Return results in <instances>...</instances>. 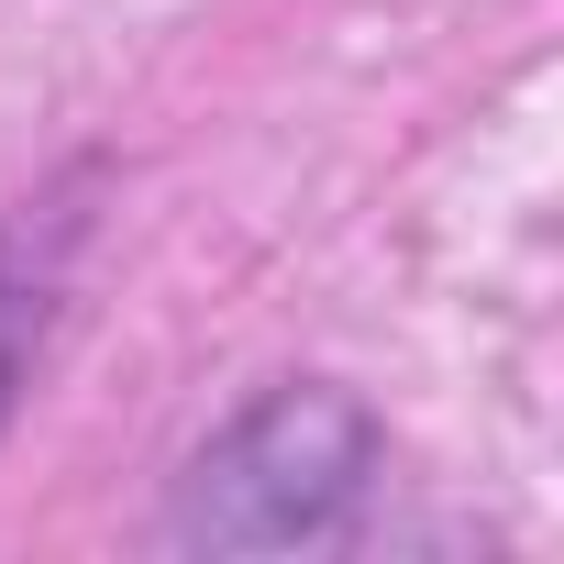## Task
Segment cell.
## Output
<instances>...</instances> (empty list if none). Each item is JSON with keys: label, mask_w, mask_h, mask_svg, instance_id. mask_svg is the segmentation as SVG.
<instances>
[{"label": "cell", "mask_w": 564, "mask_h": 564, "mask_svg": "<svg viewBox=\"0 0 564 564\" xmlns=\"http://www.w3.org/2000/svg\"><path fill=\"white\" fill-rule=\"evenodd\" d=\"M366 487L377 410L355 388H276L177 476L166 553H322L355 531Z\"/></svg>", "instance_id": "obj_1"}, {"label": "cell", "mask_w": 564, "mask_h": 564, "mask_svg": "<svg viewBox=\"0 0 564 564\" xmlns=\"http://www.w3.org/2000/svg\"><path fill=\"white\" fill-rule=\"evenodd\" d=\"M78 221H89V210H78V188L23 199L12 221H0V432H12L23 377H34V355H45V322H56V300H67Z\"/></svg>", "instance_id": "obj_2"}]
</instances>
